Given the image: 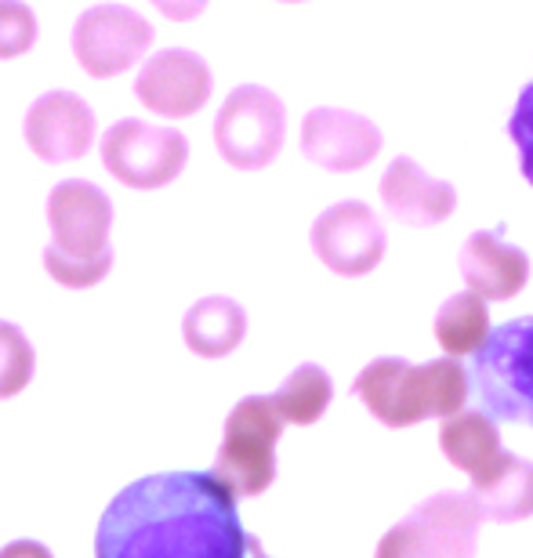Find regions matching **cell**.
<instances>
[{
	"label": "cell",
	"instance_id": "6da1fadb",
	"mask_svg": "<svg viewBox=\"0 0 533 558\" xmlns=\"http://www.w3.org/2000/svg\"><path fill=\"white\" fill-rule=\"evenodd\" d=\"M237 497L210 472L135 478L109 500L95 530V558H254Z\"/></svg>",
	"mask_w": 533,
	"mask_h": 558
},
{
	"label": "cell",
	"instance_id": "7a4b0ae2",
	"mask_svg": "<svg viewBox=\"0 0 533 558\" xmlns=\"http://www.w3.org/2000/svg\"><path fill=\"white\" fill-rule=\"evenodd\" d=\"M51 243L44 247V269L65 290H92L113 269V199L87 178H62L48 193Z\"/></svg>",
	"mask_w": 533,
	"mask_h": 558
},
{
	"label": "cell",
	"instance_id": "3957f363",
	"mask_svg": "<svg viewBox=\"0 0 533 558\" xmlns=\"http://www.w3.org/2000/svg\"><path fill=\"white\" fill-rule=\"evenodd\" d=\"M352 396L385 424V428H414L428 417H453L469 403V374L458 360L443 355L414 366L399 355H381L366 363L352 381Z\"/></svg>",
	"mask_w": 533,
	"mask_h": 558
},
{
	"label": "cell",
	"instance_id": "277c9868",
	"mask_svg": "<svg viewBox=\"0 0 533 558\" xmlns=\"http://www.w3.org/2000/svg\"><path fill=\"white\" fill-rule=\"evenodd\" d=\"M469 396L490 421L533 428V316L508 319L486 333L469 374Z\"/></svg>",
	"mask_w": 533,
	"mask_h": 558
},
{
	"label": "cell",
	"instance_id": "5b68a950",
	"mask_svg": "<svg viewBox=\"0 0 533 558\" xmlns=\"http://www.w3.org/2000/svg\"><path fill=\"white\" fill-rule=\"evenodd\" d=\"M287 424L269 396H247L229 410L210 475L232 497H258L276 483V446Z\"/></svg>",
	"mask_w": 533,
	"mask_h": 558
},
{
	"label": "cell",
	"instance_id": "8992f818",
	"mask_svg": "<svg viewBox=\"0 0 533 558\" xmlns=\"http://www.w3.org/2000/svg\"><path fill=\"white\" fill-rule=\"evenodd\" d=\"M480 511L469 494L443 489L425 497L403 522H396L377 544L374 558H475Z\"/></svg>",
	"mask_w": 533,
	"mask_h": 558
},
{
	"label": "cell",
	"instance_id": "52a82bcc",
	"mask_svg": "<svg viewBox=\"0 0 533 558\" xmlns=\"http://www.w3.org/2000/svg\"><path fill=\"white\" fill-rule=\"evenodd\" d=\"M287 142L283 98L262 84H237L215 117V149L237 171H262Z\"/></svg>",
	"mask_w": 533,
	"mask_h": 558
},
{
	"label": "cell",
	"instance_id": "ba28073f",
	"mask_svg": "<svg viewBox=\"0 0 533 558\" xmlns=\"http://www.w3.org/2000/svg\"><path fill=\"white\" fill-rule=\"evenodd\" d=\"M98 153H102V167L120 185L153 193V189L171 185L185 171L189 138L178 128L124 117L106 128Z\"/></svg>",
	"mask_w": 533,
	"mask_h": 558
},
{
	"label": "cell",
	"instance_id": "9c48e42d",
	"mask_svg": "<svg viewBox=\"0 0 533 558\" xmlns=\"http://www.w3.org/2000/svg\"><path fill=\"white\" fill-rule=\"evenodd\" d=\"M153 40H157V29L149 26V19L138 8L117 4V0L84 8L70 33L76 65L95 81H113L142 65Z\"/></svg>",
	"mask_w": 533,
	"mask_h": 558
},
{
	"label": "cell",
	"instance_id": "30bf717a",
	"mask_svg": "<svg viewBox=\"0 0 533 558\" xmlns=\"http://www.w3.org/2000/svg\"><path fill=\"white\" fill-rule=\"evenodd\" d=\"M215 73L193 48H160L142 59L135 73V98L160 120H189L210 102Z\"/></svg>",
	"mask_w": 533,
	"mask_h": 558
},
{
	"label": "cell",
	"instance_id": "8fae6325",
	"mask_svg": "<svg viewBox=\"0 0 533 558\" xmlns=\"http://www.w3.org/2000/svg\"><path fill=\"white\" fill-rule=\"evenodd\" d=\"M22 138L44 163H73L92 153L98 138V117L84 95L54 87L29 102L26 117H22Z\"/></svg>",
	"mask_w": 533,
	"mask_h": 558
},
{
	"label": "cell",
	"instance_id": "7c38bea8",
	"mask_svg": "<svg viewBox=\"0 0 533 558\" xmlns=\"http://www.w3.org/2000/svg\"><path fill=\"white\" fill-rule=\"evenodd\" d=\"M388 236L381 218L360 199H341L313 221V254L338 276H366L385 258Z\"/></svg>",
	"mask_w": 533,
	"mask_h": 558
},
{
	"label": "cell",
	"instance_id": "4fadbf2b",
	"mask_svg": "<svg viewBox=\"0 0 533 558\" xmlns=\"http://www.w3.org/2000/svg\"><path fill=\"white\" fill-rule=\"evenodd\" d=\"M298 145H302V156L308 163L335 174H349L381 153V131H377L374 120L352 113V109L316 106L302 120Z\"/></svg>",
	"mask_w": 533,
	"mask_h": 558
},
{
	"label": "cell",
	"instance_id": "5bb4252c",
	"mask_svg": "<svg viewBox=\"0 0 533 558\" xmlns=\"http://www.w3.org/2000/svg\"><path fill=\"white\" fill-rule=\"evenodd\" d=\"M381 204L396 221L410 229L439 226L458 207V189L443 178H432L410 156H396L381 174Z\"/></svg>",
	"mask_w": 533,
	"mask_h": 558
},
{
	"label": "cell",
	"instance_id": "9a60e30c",
	"mask_svg": "<svg viewBox=\"0 0 533 558\" xmlns=\"http://www.w3.org/2000/svg\"><path fill=\"white\" fill-rule=\"evenodd\" d=\"M461 279L483 301H508L526 287L530 258L523 247L501 240V229L472 232L461 247Z\"/></svg>",
	"mask_w": 533,
	"mask_h": 558
},
{
	"label": "cell",
	"instance_id": "2e32d148",
	"mask_svg": "<svg viewBox=\"0 0 533 558\" xmlns=\"http://www.w3.org/2000/svg\"><path fill=\"white\" fill-rule=\"evenodd\" d=\"M475 511L486 522H523L533 519V461L516 453H497L472 475L469 489Z\"/></svg>",
	"mask_w": 533,
	"mask_h": 558
},
{
	"label": "cell",
	"instance_id": "e0dca14e",
	"mask_svg": "<svg viewBox=\"0 0 533 558\" xmlns=\"http://www.w3.org/2000/svg\"><path fill=\"white\" fill-rule=\"evenodd\" d=\"M185 349L199 360H226L247 338V312L226 294L199 298L182 319Z\"/></svg>",
	"mask_w": 533,
	"mask_h": 558
},
{
	"label": "cell",
	"instance_id": "ac0fdd59",
	"mask_svg": "<svg viewBox=\"0 0 533 558\" xmlns=\"http://www.w3.org/2000/svg\"><path fill=\"white\" fill-rule=\"evenodd\" d=\"M439 446L453 468L475 475L501 453V432H497V421L486 417L483 410H461V414L443 421Z\"/></svg>",
	"mask_w": 533,
	"mask_h": 558
},
{
	"label": "cell",
	"instance_id": "d6986e66",
	"mask_svg": "<svg viewBox=\"0 0 533 558\" xmlns=\"http://www.w3.org/2000/svg\"><path fill=\"white\" fill-rule=\"evenodd\" d=\"M486 333H490V312H486V301L475 298L472 290L464 294H453L439 305L436 312V341L443 344V352L450 360H461V355H475L483 349Z\"/></svg>",
	"mask_w": 533,
	"mask_h": 558
},
{
	"label": "cell",
	"instance_id": "ffe728a7",
	"mask_svg": "<svg viewBox=\"0 0 533 558\" xmlns=\"http://www.w3.org/2000/svg\"><path fill=\"white\" fill-rule=\"evenodd\" d=\"M269 399H272L276 414H280L283 424L308 428V424H316L327 414L330 399H335V381H330V374L324 371V366L302 363Z\"/></svg>",
	"mask_w": 533,
	"mask_h": 558
},
{
	"label": "cell",
	"instance_id": "44dd1931",
	"mask_svg": "<svg viewBox=\"0 0 533 558\" xmlns=\"http://www.w3.org/2000/svg\"><path fill=\"white\" fill-rule=\"evenodd\" d=\"M33 374H37V352L33 341L15 323L0 319V399H15L26 392Z\"/></svg>",
	"mask_w": 533,
	"mask_h": 558
},
{
	"label": "cell",
	"instance_id": "7402d4cb",
	"mask_svg": "<svg viewBox=\"0 0 533 558\" xmlns=\"http://www.w3.org/2000/svg\"><path fill=\"white\" fill-rule=\"evenodd\" d=\"M40 37V22L26 0H0V62L22 59Z\"/></svg>",
	"mask_w": 533,
	"mask_h": 558
},
{
	"label": "cell",
	"instance_id": "603a6c76",
	"mask_svg": "<svg viewBox=\"0 0 533 558\" xmlns=\"http://www.w3.org/2000/svg\"><path fill=\"white\" fill-rule=\"evenodd\" d=\"M508 138L519 149V171L533 185V81L516 98V109L508 117Z\"/></svg>",
	"mask_w": 533,
	"mask_h": 558
},
{
	"label": "cell",
	"instance_id": "cb8c5ba5",
	"mask_svg": "<svg viewBox=\"0 0 533 558\" xmlns=\"http://www.w3.org/2000/svg\"><path fill=\"white\" fill-rule=\"evenodd\" d=\"M168 22H193L207 11L210 0H149Z\"/></svg>",
	"mask_w": 533,
	"mask_h": 558
},
{
	"label": "cell",
	"instance_id": "d4e9b609",
	"mask_svg": "<svg viewBox=\"0 0 533 558\" xmlns=\"http://www.w3.org/2000/svg\"><path fill=\"white\" fill-rule=\"evenodd\" d=\"M0 558H54L48 544L40 541H11L0 548Z\"/></svg>",
	"mask_w": 533,
	"mask_h": 558
},
{
	"label": "cell",
	"instance_id": "484cf974",
	"mask_svg": "<svg viewBox=\"0 0 533 558\" xmlns=\"http://www.w3.org/2000/svg\"><path fill=\"white\" fill-rule=\"evenodd\" d=\"M276 4H305V0H276Z\"/></svg>",
	"mask_w": 533,
	"mask_h": 558
},
{
	"label": "cell",
	"instance_id": "4316f807",
	"mask_svg": "<svg viewBox=\"0 0 533 558\" xmlns=\"http://www.w3.org/2000/svg\"><path fill=\"white\" fill-rule=\"evenodd\" d=\"M254 558H265V555H262V551H258V555H254Z\"/></svg>",
	"mask_w": 533,
	"mask_h": 558
}]
</instances>
